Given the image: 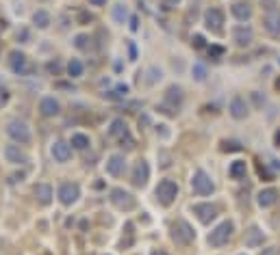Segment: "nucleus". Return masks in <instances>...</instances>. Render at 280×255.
Returning a JSON list of instances; mask_svg holds the SVG:
<instances>
[{
	"instance_id": "nucleus-1",
	"label": "nucleus",
	"mask_w": 280,
	"mask_h": 255,
	"mask_svg": "<svg viewBox=\"0 0 280 255\" xmlns=\"http://www.w3.org/2000/svg\"><path fill=\"white\" fill-rule=\"evenodd\" d=\"M5 132L7 136L11 138V143H18V145H31L33 141V130L31 126L24 121V119H20V117H13L5 123Z\"/></svg>"
},
{
	"instance_id": "nucleus-2",
	"label": "nucleus",
	"mask_w": 280,
	"mask_h": 255,
	"mask_svg": "<svg viewBox=\"0 0 280 255\" xmlns=\"http://www.w3.org/2000/svg\"><path fill=\"white\" fill-rule=\"evenodd\" d=\"M233 236H235V223L231 221V218H226V221L217 223L209 231L206 242H209V246H213V249H221V246H226L228 242H231Z\"/></svg>"
},
{
	"instance_id": "nucleus-3",
	"label": "nucleus",
	"mask_w": 280,
	"mask_h": 255,
	"mask_svg": "<svg viewBox=\"0 0 280 255\" xmlns=\"http://www.w3.org/2000/svg\"><path fill=\"white\" fill-rule=\"evenodd\" d=\"M185 102V89L181 84H170L167 91L163 93V104L159 106V111L165 115H178Z\"/></svg>"
},
{
	"instance_id": "nucleus-4",
	"label": "nucleus",
	"mask_w": 280,
	"mask_h": 255,
	"mask_svg": "<svg viewBox=\"0 0 280 255\" xmlns=\"http://www.w3.org/2000/svg\"><path fill=\"white\" fill-rule=\"evenodd\" d=\"M178 184L174 180H170V178H163L159 184H156V188H154V197H156V201L161 203L163 208H170L172 203L176 201V197H178Z\"/></svg>"
},
{
	"instance_id": "nucleus-5",
	"label": "nucleus",
	"mask_w": 280,
	"mask_h": 255,
	"mask_svg": "<svg viewBox=\"0 0 280 255\" xmlns=\"http://www.w3.org/2000/svg\"><path fill=\"white\" fill-rule=\"evenodd\" d=\"M109 201L118 210H122V212H133V210L137 208V199H135V195L131 191H126V188H122V186L111 188V191H109Z\"/></svg>"
},
{
	"instance_id": "nucleus-6",
	"label": "nucleus",
	"mask_w": 280,
	"mask_h": 255,
	"mask_svg": "<svg viewBox=\"0 0 280 255\" xmlns=\"http://www.w3.org/2000/svg\"><path fill=\"white\" fill-rule=\"evenodd\" d=\"M189 184H191V191L196 193V195H200V197H211L215 193V182H213V178L204 169H196V171H193Z\"/></svg>"
},
{
	"instance_id": "nucleus-7",
	"label": "nucleus",
	"mask_w": 280,
	"mask_h": 255,
	"mask_svg": "<svg viewBox=\"0 0 280 255\" xmlns=\"http://www.w3.org/2000/svg\"><path fill=\"white\" fill-rule=\"evenodd\" d=\"M172 240L178 244V246H189L193 240H196V231L185 218H176L172 223Z\"/></svg>"
},
{
	"instance_id": "nucleus-8",
	"label": "nucleus",
	"mask_w": 280,
	"mask_h": 255,
	"mask_svg": "<svg viewBox=\"0 0 280 255\" xmlns=\"http://www.w3.org/2000/svg\"><path fill=\"white\" fill-rule=\"evenodd\" d=\"M202 22L206 26V31H211L213 35H221L224 33V24H226V16L219 7H209L202 16Z\"/></svg>"
},
{
	"instance_id": "nucleus-9",
	"label": "nucleus",
	"mask_w": 280,
	"mask_h": 255,
	"mask_svg": "<svg viewBox=\"0 0 280 255\" xmlns=\"http://www.w3.org/2000/svg\"><path fill=\"white\" fill-rule=\"evenodd\" d=\"M57 199H59L61 206H74V203L81 199V186L76 182H61L59 188H57Z\"/></svg>"
},
{
	"instance_id": "nucleus-10",
	"label": "nucleus",
	"mask_w": 280,
	"mask_h": 255,
	"mask_svg": "<svg viewBox=\"0 0 280 255\" xmlns=\"http://www.w3.org/2000/svg\"><path fill=\"white\" fill-rule=\"evenodd\" d=\"M7 63H9V69L16 76L31 74V63H28V56H26V52H22V50H11V52L7 54Z\"/></svg>"
},
{
	"instance_id": "nucleus-11",
	"label": "nucleus",
	"mask_w": 280,
	"mask_h": 255,
	"mask_svg": "<svg viewBox=\"0 0 280 255\" xmlns=\"http://www.w3.org/2000/svg\"><path fill=\"white\" fill-rule=\"evenodd\" d=\"M191 212L196 214V218L202 225H211L215 218H217L219 208L215 206V203H211V201H200V203H193V206H191Z\"/></svg>"
},
{
	"instance_id": "nucleus-12",
	"label": "nucleus",
	"mask_w": 280,
	"mask_h": 255,
	"mask_svg": "<svg viewBox=\"0 0 280 255\" xmlns=\"http://www.w3.org/2000/svg\"><path fill=\"white\" fill-rule=\"evenodd\" d=\"M72 154H74V149H72L70 141L57 138V141H52V145H50V156H52V160H54V162H59V164L70 162Z\"/></svg>"
},
{
	"instance_id": "nucleus-13",
	"label": "nucleus",
	"mask_w": 280,
	"mask_h": 255,
	"mask_svg": "<svg viewBox=\"0 0 280 255\" xmlns=\"http://www.w3.org/2000/svg\"><path fill=\"white\" fill-rule=\"evenodd\" d=\"M3 154H5V160L9 164L13 166H22V164H28V154L22 149V145H18V143H9V145H5V149H3Z\"/></svg>"
},
{
	"instance_id": "nucleus-14",
	"label": "nucleus",
	"mask_w": 280,
	"mask_h": 255,
	"mask_svg": "<svg viewBox=\"0 0 280 255\" xmlns=\"http://www.w3.org/2000/svg\"><path fill=\"white\" fill-rule=\"evenodd\" d=\"M148 180H150V164H148L146 158H139L137 162H135V166H133L131 184L135 188H143V186L148 184Z\"/></svg>"
},
{
	"instance_id": "nucleus-15",
	"label": "nucleus",
	"mask_w": 280,
	"mask_h": 255,
	"mask_svg": "<svg viewBox=\"0 0 280 255\" xmlns=\"http://www.w3.org/2000/svg\"><path fill=\"white\" fill-rule=\"evenodd\" d=\"M126 166H128V160L124 154H111L104 162V171L111 178H122L126 173Z\"/></svg>"
},
{
	"instance_id": "nucleus-16",
	"label": "nucleus",
	"mask_w": 280,
	"mask_h": 255,
	"mask_svg": "<svg viewBox=\"0 0 280 255\" xmlns=\"http://www.w3.org/2000/svg\"><path fill=\"white\" fill-rule=\"evenodd\" d=\"M263 28L271 35V37H278L280 35V11L276 9V7H265Z\"/></svg>"
},
{
	"instance_id": "nucleus-17",
	"label": "nucleus",
	"mask_w": 280,
	"mask_h": 255,
	"mask_svg": "<svg viewBox=\"0 0 280 255\" xmlns=\"http://www.w3.org/2000/svg\"><path fill=\"white\" fill-rule=\"evenodd\" d=\"M231 35H233V41H235L237 48H250V46H252V41H254V31L250 26H246V24L235 26L231 31Z\"/></svg>"
},
{
	"instance_id": "nucleus-18",
	"label": "nucleus",
	"mask_w": 280,
	"mask_h": 255,
	"mask_svg": "<svg viewBox=\"0 0 280 255\" xmlns=\"http://www.w3.org/2000/svg\"><path fill=\"white\" fill-rule=\"evenodd\" d=\"M61 113V102L57 100L54 96H44L39 100V115L46 119H52Z\"/></svg>"
},
{
	"instance_id": "nucleus-19",
	"label": "nucleus",
	"mask_w": 280,
	"mask_h": 255,
	"mask_svg": "<svg viewBox=\"0 0 280 255\" xmlns=\"http://www.w3.org/2000/svg\"><path fill=\"white\" fill-rule=\"evenodd\" d=\"M228 113H231V117L237 119V121L248 119V115H250V104L246 102V98L235 96V98L231 100V104H228Z\"/></svg>"
},
{
	"instance_id": "nucleus-20",
	"label": "nucleus",
	"mask_w": 280,
	"mask_h": 255,
	"mask_svg": "<svg viewBox=\"0 0 280 255\" xmlns=\"http://www.w3.org/2000/svg\"><path fill=\"white\" fill-rule=\"evenodd\" d=\"M231 13H233L235 20L250 22L252 16H254V9H252V5H250L248 0H235V3L231 5Z\"/></svg>"
},
{
	"instance_id": "nucleus-21",
	"label": "nucleus",
	"mask_w": 280,
	"mask_h": 255,
	"mask_svg": "<svg viewBox=\"0 0 280 255\" xmlns=\"http://www.w3.org/2000/svg\"><path fill=\"white\" fill-rule=\"evenodd\" d=\"M265 238L267 236H265V231L258 225H250L246 229V236H243V242H246L248 249H256V246H263Z\"/></svg>"
},
{
	"instance_id": "nucleus-22",
	"label": "nucleus",
	"mask_w": 280,
	"mask_h": 255,
	"mask_svg": "<svg viewBox=\"0 0 280 255\" xmlns=\"http://www.w3.org/2000/svg\"><path fill=\"white\" fill-rule=\"evenodd\" d=\"M33 195H35V199H37V203H39V206L48 208L50 203H52L54 191H52V186H50L48 182H39V184H35V188H33Z\"/></svg>"
},
{
	"instance_id": "nucleus-23",
	"label": "nucleus",
	"mask_w": 280,
	"mask_h": 255,
	"mask_svg": "<svg viewBox=\"0 0 280 255\" xmlns=\"http://www.w3.org/2000/svg\"><path fill=\"white\" fill-rule=\"evenodd\" d=\"M106 134H109L111 138H128V128H126V121L124 119H120V117H116V119H111V123H109V128H106Z\"/></svg>"
},
{
	"instance_id": "nucleus-24",
	"label": "nucleus",
	"mask_w": 280,
	"mask_h": 255,
	"mask_svg": "<svg viewBox=\"0 0 280 255\" xmlns=\"http://www.w3.org/2000/svg\"><path fill=\"white\" fill-rule=\"evenodd\" d=\"M276 201H278V191H276V188H263V191L256 195V203H258V208H263V210L271 208Z\"/></svg>"
},
{
	"instance_id": "nucleus-25",
	"label": "nucleus",
	"mask_w": 280,
	"mask_h": 255,
	"mask_svg": "<svg viewBox=\"0 0 280 255\" xmlns=\"http://www.w3.org/2000/svg\"><path fill=\"white\" fill-rule=\"evenodd\" d=\"M70 145L74 151H87L91 147V138L89 134H83V132H74L70 136Z\"/></svg>"
},
{
	"instance_id": "nucleus-26",
	"label": "nucleus",
	"mask_w": 280,
	"mask_h": 255,
	"mask_svg": "<svg viewBox=\"0 0 280 255\" xmlns=\"http://www.w3.org/2000/svg\"><path fill=\"white\" fill-rule=\"evenodd\" d=\"M52 24V16L46 9H37L33 13V26L39 28V31H46V28Z\"/></svg>"
},
{
	"instance_id": "nucleus-27",
	"label": "nucleus",
	"mask_w": 280,
	"mask_h": 255,
	"mask_svg": "<svg viewBox=\"0 0 280 255\" xmlns=\"http://www.w3.org/2000/svg\"><path fill=\"white\" fill-rule=\"evenodd\" d=\"M248 173V162L246 160H233L231 166H228V176L233 180H243Z\"/></svg>"
},
{
	"instance_id": "nucleus-28",
	"label": "nucleus",
	"mask_w": 280,
	"mask_h": 255,
	"mask_svg": "<svg viewBox=\"0 0 280 255\" xmlns=\"http://www.w3.org/2000/svg\"><path fill=\"white\" fill-rule=\"evenodd\" d=\"M66 71L70 78H81L83 71H85V63L78 59V56H72V59L66 63Z\"/></svg>"
},
{
	"instance_id": "nucleus-29",
	"label": "nucleus",
	"mask_w": 280,
	"mask_h": 255,
	"mask_svg": "<svg viewBox=\"0 0 280 255\" xmlns=\"http://www.w3.org/2000/svg\"><path fill=\"white\" fill-rule=\"evenodd\" d=\"M206 76H209V69H206V65L204 63H193V67H191V78L196 80V82H204Z\"/></svg>"
},
{
	"instance_id": "nucleus-30",
	"label": "nucleus",
	"mask_w": 280,
	"mask_h": 255,
	"mask_svg": "<svg viewBox=\"0 0 280 255\" xmlns=\"http://www.w3.org/2000/svg\"><path fill=\"white\" fill-rule=\"evenodd\" d=\"M111 16H113V20H116L118 24H126V20H128V9H126V5L118 3V5L111 9Z\"/></svg>"
},
{
	"instance_id": "nucleus-31",
	"label": "nucleus",
	"mask_w": 280,
	"mask_h": 255,
	"mask_svg": "<svg viewBox=\"0 0 280 255\" xmlns=\"http://www.w3.org/2000/svg\"><path fill=\"white\" fill-rule=\"evenodd\" d=\"M72 43H74L76 50H83V52H85V50L91 48V37H89V35H85V33H81V35H76Z\"/></svg>"
},
{
	"instance_id": "nucleus-32",
	"label": "nucleus",
	"mask_w": 280,
	"mask_h": 255,
	"mask_svg": "<svg viewBox=\"0 0 280 255\" xmlns=\"http://www.w3.org/2000/svg\"><path fill=\"white\" fill-rule=\"evenodd\" d=\"M163 80V69L161 67H156V65H152V67L148 69V78H146V82L148 84H156V82H161Z\"/></svg>"
},
{
	"instance_id": "nucleus-33",
	"label": "nucleus",
	"mask_w": 280,
	"mask_h": 255,
	"mask_svg": "<svg viewBox=\"0 0 280 255\" xmlns=\"http://www.w3.org/2000/svg\"><path fill=\"white\" fill-rule=\"evenodd\" d=\"M191 46L196 48V50H202L206 46V41H204L202 35H193V37H191Z\"/></svg>"
},
{
	"instance_id": "nucleus-34",
	"label": "nucleus",
	"mask_w": 280,
	"mask_h": 255,
	"mask_svg": "<svg viewBox=\"0 0 280 255\" xmlns=\"http://www.w3.org/2000/svg\"><path fill=\"white\" fill-rule=\"evenodd\" d=\"M250 98H252V102H254V106H256V108H263V104H265V96L261 98V93H258V91H252V96H250Z\"/></svg>"
},
{
	"instance_id": "nucleus-35",
	"label": "nucleus",
	"mask_w": 280,
	"mask_h": 255,
	"mask_svg": "<svg viewBox=\"0 0 280 255\" xmlns=\"http://www.w3.org/2000/svg\"><path fill=\"white\" fill-rule=\"evenodd\" d=\"M156 134H161L163 138H167V136H170L167 126H165V123H161V126H156Z\"/></svg>"
},
{
	"instance_id": "nucleus-36",
	"label": "nucleus",
	"mask_w": 280,
	"mask_h": 255,
	"mask_svg": "<svg viewBox=\"0 0 280 255\" xmlns=\"http://www.w3.org/2000/svg\"><path fill=\"white\" fill-rule=\"evenodd\" d=\"M258 255H278V246H265Z\"/></svg>"
},
{
	"instance_id": "nucleus-37",
	"label": "nucleus",
	"mask_w": 280,
	"mask_h": 255,
	"mask_svg": "<svg viewBox=\"0 0 280 255\" xmlns=\"http://www.w3.org/2000/svg\"><path fill=\"white\" fill-rule=\"evenodd\" d=\"M128 52H131V61L137 59V48H135L133 41H128Z\"/></svg>"
},
{
	"instance_id": "nucleus-38",
	"label": "nucleus",
	"mask_w": 280,
	"mask_h": 255,
	"mask_svg": "<svg viewBox=\"0 0 280 255\" xmlns=\"http://www.w3.org/2000/svg\"><path fill=\"white\" fill-rule=\"evenodd\" d=\"M7 102H9V91H7V89H0V106L7 104Z\"/></svg>"
},
{
	"instance_id": "nucleus-39",
	"label": "nucleus",
	"mask_w": 280,
	"mask_h": 255,
	"mask_svg": "<svg viewBox=\"0 0 280 255\" xmlns=\"http://www.w3.org/2000/svg\"><path fill=\"white\" fill-rule=\"evenodd\" d=\"M209 54H213V56H221V54H224V48L213 46V48H209Z\"/></svg>"
},
{
	"instance_id": "nucleus-40",
	"label": "nucleus",
	"mask_w": 280,
	"mask_h": 255,
	"mask_svg": "<svg viewBox=\"0 0 280 255\" xmlns=\"http://www.w3.org/2000/svg\"><path fill=\"white\" fill-rule=\"evenodd\" d=\"M131 31H133V33H137V31H139V20H137V16H133V18H131Z\"/></svg>"
},
{
	"instance_id": "nucleus-41",
	"label": "nucleus",
	"mask_w": 280,
	"mask_h": 255,
	"mask_svg": "<svg viewBox=\"0 0 280 255\" xmlns=\"http://www.w3.org/2000/svg\"><path fill=\"white\" fill-rule=\"evenodd\" d=\"M224 145H226V149H241V145H239V143H235V141L224 143Z\"/></svg>"
},
{
	"instance_id": "nucleus-42",
	"label": "nucleus",
	"mask_w": 280,
	"mask_h": 255,
	"mask_svg": "<svg viewBox=\"0 0 280 255\" xmlns=\"http://www.w3.org/2000/svg\"><path fill=\"white\" fill-rule=\"evenodd\" d=\"M109 0H89V5H93V7H104Z\"/></svg>"
},
{
	"instance_id": "nucleus-43",
	"label": "nucleus",
	"mask_w": 280,
	"mask_h": 255,
	"mask_svg": "<svg viewBox=\"0 0 280 255\" xmlns=\"http://www.w3.org/2000/svg\"><path fill=\"white\" fill-rule=\"evenodd\" d=\"M274 145H276V147H280V128L276 130V134H274Z\"/></svg>"
},
{
	"instance_id": "nucleus-44",
	"label": "nucleus",
	"mask_w": 280,
	"mask_h": 255,
	"mask_svg": "<svg viewBox=\"0 0 280 255\" xmlns=\"http://www.w3.org/2000/svg\"><path fill=\"white\" fill-rule=\"evenodd\" d=\"M48 69H50V71H57V69H59V65H57V63H50Z\"/></svg>"
},
{
	"instance_id": "nucleus-45",
	"label": "nucleus",
	"mask_w": 280,
	"mask_h": 255,
	"mask_svg": "<svg viewBox=\"0 0 280 255\" xmlns=\"http://www.w3.org/2000/svg\"><path fill=\"white\" fill-rule=\"evenodd\" d=\"M152 255H170V253H165V251L159 249V251H152Z\"/></svg>"
},
{
	"instance_id": "nucleus-46",
	"label": "nucleus",
	"mask_w": 280,
	"mask_h": 255,
	"mask_svg": "<svg viewBox=\"0 0 280 255\" xmlns=\"http://www.w3.org/2000/svg\"><path fill=\"white\" fill-rule=\"evenodd\" d=\"M276 91H280V76L276 78Z\"/></svg>"
},
{
	"instance_id": "nucleus-47",
	"label": "nucleus",
	"mask_w": 280,
	"mask_h": 255,
	"mask_svg": "<svg viewBox=\"0 0 280 255\" xmlns=\"http://www.w3.org/2000/svg\"><path fill=\"white\" fill-rule=\"evenodd\" d=\"M167 3H170V5H178V3H181V0H167Z\"/></svg>"
},
{
	"instance_id": "nucleus-48",
	"label": "nucleus",
	"mask_w": 280,
	"mask_h": 255,
	"mask_svg": "<svg viewBox=\"0 0 280 255\" xmlns=\"http://www.w3.org/2000/svg\"><path fill=\"white\" fill-rule=\"evenodd\" d=\"M239 255H243V253H239Z\"/></svg>"
}]
</instances>
